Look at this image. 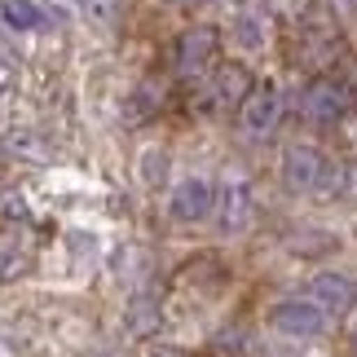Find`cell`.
<instances>
[{"label": "cell", "mask_w": 357, "mask_h": 357, "mask_svg": "<svg viewBox=\"0 0 357 357\" xmlns=\"http://www.w3.org/2000/svg\"><path fill=\"white\" fill-rule=\"evenodd\" d=\"M278 119H282V93H278V84L265 79V84H256L252 98L238 106V123H243L247 137H269L278 128Z\"/></svg>", "instance_id": "8992f818"}, {"label": "cell", "mask_w": 357, "mask_h": 357, "mask_svg": "<svg viewBox=\"0 0 357 357\" xmlns=\"http://www.w3.org/2000/svg\"><path fill=\"white\" fill-rule=\"evenodd\" d=\"M344 53V45H340V36L331 31V26H300V36L291 40V62L300 66V71H313L322 75L326 66H335V58Z\"/></svg>", "instance_id": "3957f363"}, {"label": "cell", "mask_w": 357, "mask_h": 357, "mask_svg": "<svg viewBox=\"0 0 357 357\" xmlns=\"http://www.w3.org/2000/svg\"><path fill=\"white\" fill-rule=\"evenodd\" d=\"M155 322H159L155 305H150V300H132V309H128V326H132V331H137V335H146Z\"/></svg>", "instance_id": "2e32d148"}, {"label": "cell", "mask_w": 357, "mask_h": 357, "mask_svg": "<svg viewBox=\"0 0 357 357\" xmlns=\"http://www.w3.org/2000/svg\"><path fill=\"white\" fill-rule=\"evenodd\" d=\"M216 53H221V26L199 22V26H185V31L176 36L172 62H176L181 75H199V71H208V66L216 62Z\"/></svg>", "instance_id": "7a4b0ae2"}, {"label": "cell", "mask_w": 357, "mask_h": 357, "mask_svg": "<svg viewBox=\"0 0 357 357\" xmlns=\"http://www.w3.org/2000/svg\"><path fill=\"white\" fill-rule=\"evenodd\" d=\"M269 18H278L287 26H309L318 18V0H265Z\"/></svg>", "instance_id": "5bb4252c"}, {"label": "cell", "mask_w": 357, "mask_h": 357, "mask_svg": "<svg viewBox=\"0 0 357 357\" xmlns=\"http://www.w3.org/2000/svg\"><path fill=\"white\" fill-rule=\"evenodd\" d=\"M256 221V195H252V185L247 181H225L221 190V229L225 234H243L247 225Z\"/></svg>", "instance_id": "8fae6325"}, {"label": "cell", "mask_w": 357, "mask_h": 357, "mask_svg": "<svg viewBox=\"0 0 357 357\" xmlns=\"http://www.w3.org/2000/svg\"><path fill=\"white\" fill-rule=\"evenodd\" d=\"M309 300L318 309L335 313V318H344V313L357 309V278H349V273H318L309 282Z\"/></svg>", "instance_id": "9c48e42d"}, {"label": "cell", "mask_w": 357, "mask_h": 357, "mask_svg": "<svg viewBox=\"0 0 357 357\" xmlns=\"http://www.w3.org/2000/svg\"><path fill=\"white\" fill-rule=\"evenodd\" d=\"M300 111H305L309 123L331 128V123H340L353 111V89L340 84V79H331V75H313L309 89H305V98H300Z\"/></svg>", "instance_id": "6da1fadb"}, {"label": "cell", "mask_w": 357, "mask_h": 357, "mask_svg": "<svg viewBox=\"0 0 357 357\" xmlns=\"http://www.w3.org/2000/svg\"><path fill=\"white\" fill-rule=\"evenodd\" d=\"M163 176H168V150L150 146L146 155H142V181L155 190V185H163Z\"/></svg>", "instance_id": "9a60e30c"}, {"label": "cell", "mask_w": 357, "mask_h": 357, "mask_svg": "<svg viewBox=\"0 0 357 357\" xmlns=\"http://www.w3.org/2000/svg\"><path fill=\"white\" fill-rule=\"evenodd\" d=\"M31 260H36L31 229L18 225V221H5V225H0V282H13L18 273H26Z\"/></svg>", "instance_id": "ba28073f"}, {"label": "cell", "mask_w": 357, "mask_h": 357, "mask_svg": "<svg viewBox=\"0 0 357 357\" xmlns=\"http://www.w3.org/2000/svg\"><path fill=\"white\" fill-rule=\"evenodd\" d=\"M159 106H163V89L155 84V79H146V84H137L128 98H123V123H128V128H137V123L155 119Z\"/></svg>", "instance_id": "7c38bea8"}, {"label": "cell", "mask_w": 357, "mask_h": 357, "mask_svg": "<svg viewBox=\"0 0 357 357\" xmlns=\"http://www.w3.org/2000/svg\"><path fill=\"white\" fill-rule=\"evenodd\" d=\"M168 208H172V221L199 225V221H208L212 208H216V190H212V181H203V176H185V181L172 190Z\"/></svg>", "instance_id": "52a82bcc"}, {"label": "cell", "mask_w": 357, "mask_h": 357, "mask_svg": "<svg viewBox=\"0 0 357 357\" xmlns=\"http://www.w3.org/2000/svg\"><path fill=\"white\" fill-rule=\"evenodd\" d=\"M269 326L287 340H318L326 331V309H318L313 300H282L269 309Z\"/></svg>", "instance_id": "277c9868"}, {"label": "cell", "mask_w": 357, "mask_h": 357, "mask_svg": "<svg viewBox=\"0 0 357 357\" xmlns=\"http://www.w3.org/2000/svg\"><path fill=\"white\" fill-rule=\"evenodd\" d=\"M252 89H256V75L247 71L243 62H221V66H216V75H212V102L221 106V111H238V106L252 98Z\"/></svg>", "instance_id": "30bf717a"}, {"label": "cell", "mask_w": 357, "mask_h": 357, "mask_svg": "<svg viewBox=\"0 0 357 357\" xmlns=\"http://www.w3.org/2000/svg\"><path fill=\"white\" fill-rule=\"evenodd\" d=\"M353 340H357V331H353Z\"/></svg>", "instance_id": "e0dca14e"}, {"label": "cell", "mask_w": 357, "mask_h": 357, "mask_svg": "<svg viewBox=\"0 0 357 357\" xmlns=\"http://www.w3.org/2000/svg\"><path fill=\"white\" fill-rule=\"evenodd\" d=\"M49 13L36 5V0H0V22L9 31H40Z\"/></svg>", "instance_id": "4fadbf2b"}, {"label": "cell", "mask_w": 357, "mask_h": 357, "mask_svg": "<svg viewBox=\"0 0 357 357\" xmlns=\"http://www.w3.org/2000/svg\"><path fill=\"white\" fill-rule=\"evenodd\" d=\"M326 159L318 146H287V155H282V185L287 190H296V195H313V190L322 185V176H326Z\"/></svg>", "instance_id": "5b68a950"}]
</instances>
